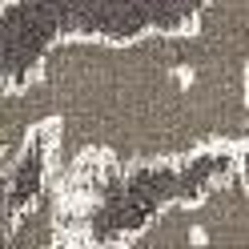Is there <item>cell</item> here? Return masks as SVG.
I'll list each match as a JSON object with an SVG mask.
<instances>
[{"instance_id":"obj_2","label":"cell","mask_w":249,"mask_h":249,"mask_svg":"<svg viewBox=\"0 0 249 249\" xmlns=\"http://www.w3.org/2000/svg\"><path fill=\"white\" fill-rule=\"evenodd\" d=\"M69 249H249V173L225 169L205 185L169 197L113 245Z\"/></svg>"},{"instance_id":"obj_1","label":"cell","mask_w":249,"mask_h":249,"mask_svg":"<svg viewBox=\"0 0 249 249\" xmlns=\"http://www.w3.org/2000/svg\"><path fill=\"white\" fill-rule=\"evenodd\" d=\"M49 181L249 157V0L133 36H60L33 72Z\"/></svg>"},{"instance_id":"obj_3","label":"cell","mask_w":249,"mask_h":249,"mask_svg":"<svg viewBox=\"0 0 249 249\" xmlns=\"http://www.w3.org/2000/svg\"><path fill=\"white\" fill-rule=\"evenodd\" d=\"M0 249H69L65 209H60V193L53 189V181L40 189L33 205H24L12 217V225L0 237Z\"/></svg>"},{"instance_id":"obj_4","label":"cell","mask_w":249,"mask_h":249,"mask_svg":"<svg viewBox=\"0 0 249 249\" xmlns=\"http://www.w3.org/2000/svg\"><path fill=\"white\" fill-rule=\"evenodd\" d=\"M17 201H12V157H0V237H4V229L12 225V217H17Z\"/></svg>"}]
</instances>
